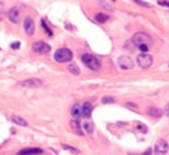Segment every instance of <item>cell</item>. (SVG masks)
<instances>
[{"instance_id": "cell-6", "label": "cell", "mask_w": 169, "mask_h": 155, "mask_svg": "<svg viewBox=\"0 0 169 155\" xmlns=\"http://www.w3.org/2000/svg\"><path fill=\"white\" fill-rule=\"evenodd\" d=\"M118 66L122 70H132L134 68V60L127 55H122L118 58Z\"/></svg>"}, {"instance_id": "cell-12", "label": "cell", "mask_w": 169, "mask_h": 155, "mask_svg": "<svg viewBox=\"0 0 169 155\" xmlns=\"http://www.w3.org/2000/svg\"><path fill=\"white\" fill-rule=\"evenodd\" d=\"M37 154H42V150L41 149H24L19 151L17 155H37Z\"/></svg>"}, {"instance_id": "cell-27", "label": "cell", "mask_w": 169, "mask_h": 155, "mask_svg": "<svg viewBox=\"0 0 169 155\" xmlns=\"http://www.w3.org/2000/svg\"><path fill=\"white\" fill-rule=\"evenodd\" d=\"M159 4H160V5H164V7H168V8H169V2H164V0H160Z\"/></svg>"}, {"instance_id": "cell-8", "label": "cell", "mask_w": 169, "mask_h": 155, "mask_svg": "<svg viewBox=\"0 0 169 155\" xmlns=\"http://www.w3.org/2000/svg\"><path fill=\"white\" fill-rule=\"evenodd\" d=\"M24 30L28 36H33L34 33V21L32 17H25L24 20Z\"/></svg>"}, {"instance_id": "cell-7", "label": "cell", "mask_w": 169, "mask_h": 155, "mask_svg": "<svg viewBox=\"0 0 169 155\" xmlns=\"http://www.w3.org/2000/svg\"><path fill=\"white\" fill-rule=\"evenodd\" d=\"M32 49H33L34 53L40 54V55H45V54H48L50 51V46L46 44V42H42V41L36 42V44L32 46Z\"/></svg>"}, {"instance_id": "cell-14", "label": "cell", "mask_w": 169, "mask_h": 155, "mask_svg": "<svg viewBox=\"0 0 169 155\" xmlns=\"http://www.w3.org/2000/svg\"><path fill=\"white\" fill-rule=\"evenodd\" d=\"M81 114H82V110H81L80 105H78V104L73 105V108H71V116H73L74 120H78V118L81 117Z\"/></svg>"}, {"instance_id": "cell-3", "label": "cell", "mask_w": 169, "mask_h": 155, "mask_svg": "<svg viewBox=\"0 0 169 155\" xmlns=\"http://www.w3.org/2000/svg\"><path fill=\"white\" fill-rule=\"evenodd\" d=\"M132 42L135 44V46L140 48V46H151L152 39H151L148 34L143 33V32H139V33H136L134 37H132Z\"/></svg>"}, {"instance_id": "cell-4", "label": "cell", "mask_w": 169, "mask_h": 155, "mask_svg": "<svg viewBox=\"0 0 169 155\" xmlns=\"http://www.w3.org/2000/svg\"><path fill=\"white\" fill-rule=\"evenodd\" d=\"M152 62H153V58L152 55H149L148 53H141L138 55V64L141 68H148L152 66Z\"/></svg>"}, {"instance_id": "cell-17", "label": "cell", "mask_w": 169, "mask_h": 155, "mask_svg": "<svg viewBox=\"0 0 169 155\" xmlns=\"http://www.w3.org/2000/svg\"><path fill=\"white\" fill-rule=\"evenodd\" d=\"M70 125H71V128H73L74 130L77 132V134H78V135H83V134H82L83 132H82V129H81V124H80V122H78L77 120H71Z\"/></svg>"}, {"instance_id": "cell-21", "label": "cell", "mask_w": 169, "mask_h": 155, "mask_svg": "<svg viewBox=\"0 0 169 155\" xmlns=\"http://www.w3.org/2000/svg\"><path fill=\"white\" fill-rule=\"evenodd\" d=\"M62 149L70 151V153H73V154H80V150H78V149H75V147H71V146H69V145H65V143L62 145Z\"/></svg>"}, {"instance_id": "cell-18", "label": "cell", "mask_w": 169, "mask_h": 155, "mask_svg": "<svg viewBox=\"0 0 169 155\" xmlns=\"http://www.w3.org/2000/svg\"><path fill=\"white\" fill-rule=\"evenodd\" d=\"M147 113L149 114V116H152V117H160L161 116V110L160 109H157V108H148L147 109Z\"/></svg>"}, {"instance_id": "cell-15", "label": "cell", "mask_w": 169, "mask_h": 155, "mask_svg": "<svg viewBox=\"0 0 169 155\" xmlns=\"http://www.w3.org/2000/svg\"><path fill=\"white\" fill-rule=\"evenodd\" d=\"M11 120H12L13 124H16L19 126H28V121L24 120V118H21V117H19V116H12L11 117Z\"/></svg>"}, {"instance_id": "cell-19", "label": "cell", "mask_w": 169, "mask_h": 155, "mask_svg": "<svg viewBox=\"0 0 169 155\" xmlns=\"http://www.w3.org/2000/svg\"><path fill=\"white\" fill-rule=\"evenodd\" d=\"M94 19H95V21H96V23H100V24H103V23H106L109 17H107L106 15H103V13H96Z\"/></svg>"}, {"instance_id": "cell-24", "label": "cell", "mask_w": 169, "mask_h": 155, "mask_svg": "<svg viewBox=\"0 0 169 155\" xmlns=\"http://www.w3.org/2000/svg\"><path fill=\"white\" fill-rule=\"evenodd\" d=\"M139 50L141 53H148V50H149V46H140Z\"/></svg>"}, {"instance_id": "cell-2", "label": "cell", "mask_w": 169, "mask_h": 155, "mask_svg": "<svg viewBox=\"0 0 169 155\" xmlns=\"http://www.w3.org/2000/svg\"><path fill=\"white\" fill-rule=\"evenodd\" d=\"M54 59H56V62H58V63H66V62L73 59V53L66 48L58 49L54 53Z\"/></svg>"}, {"instance_id": "cell-26", "label": "cell", "mask_w": 169, "mask_h": 155, "mask_svg": "<svg viewBox=\"0 0 169 155\" xmlns=\"http://www.w3.org/2000/svg\"><path fill=\"white\" fill-rule=\"evenodd\" d=\"M11 48L12 49H19L20 48V42H13V44L11 45Z\"/></svg>"}, {"instance_id": "cell-28", "label": "cell", "mask_w": 169, "mask_h": 155, "mask_svg": "<svg viewBox=\"0 0 169 155\" xmlns=\"http://www.w3.org/2000/svg\"><path fill=\"white\" fill-rule=\"evenodd\" d=\"M99 3H100V4H102L103 7H105V8H107V9H111V8H110V5L107 4V3H105V2H103V0H99Z\"/></svg>"}, {"instance_id": "cell-9", "label": "cell", "mask_w": 169, "mask_h": 155, "mask_svg": "<svg viewBox=\"0 0 169 155\" xmlns=\"http://www.w3.org/2000/svg\"><path fill=\"white\" fill-rule=\"evenodd\" d=\"M20 84L23 85V87H27V88H36V87H40L42 84V82L37 78H31V79H27V80L21 82Z\"/></svg>"}, {"instance_id": "cell-5", "label": "cell", "mask_w": 169, "mask_h": 155, "mask_svg": "<svg viewBox=\"0 0 169 155\" xmlns=\"http://www.w3.org/2000/svg\"><path fill=\"white\" fill-rule=\"evenodd\" d=\"M169 145L165 139H159L154 145V155H167Z\"/></svg>"}, {"instance_id": "cell-20", "label": "cell", "mask_w": 169, "mask_h": 155, "mask_svg": "<svg viewBox=\"0 0 169 155\" xmlns=\"http://www.w3.org/2000/svg\"><path fill=\"white\" fill-rule=\"evenodd\" d=\"M41 26L44 28V32L48 36H50V37H52L53 36V32H52V29H50V28L48 26V25H46V23H45V20H41Z\"/></svg>"}, {"instance_id": "cell-13", "label": "cell", "mask_w": 169, "mask_h": 155, "mask_svg": "<svg viewBox=\"0 0 169 155\" xmlns=\"http://www.w3.org/2000/svg\"><path fill=\"white\" fill-rule=\"evenodd\" d=\"M81 126L87 134H93V132H94V124L90 121H85L83 124H81Z\"/></svg>"}, {"instance_id": "cell-23", "label": "cell", "mask_w": 169, "mask_h": 155, "mask_svg": "<svg viewBox=\"0 0 169 155\" xmlns=\"http://www.w3.org/2000/svg\"><path fill=\"white\" fill-rule=\"evenodd\" d=\"M134 2L136 3V4L141 5V7H145V8H151V4H149V3H147V2H143V0H134Z\"/></svg>"}, {"instance_id": "cell-11", "label": "cell", "mask_w": 169, "mask_h": 155, "mask_svg": "<svg viewBox=\"0 0 169 155\" xmlns=\"http://www.w3.org/2000/svg\"><path fill=\"white\" fill-rule=\"evenodd\" d=\"M93 113V105L90 103H85L83 107H82V116L86 118H90Z\"/></svg>"}, {"instance_id": "cell-22", "label": "cell", "mask_w": 169, "mask_h": 155, "mask_svg": "<svg viewBox=\"0 0 169 155\" xmlns=\"http://www.w3.org/2000/svg\"><path fill=\"white\" fill-rule=\"evenodd\" d=\"M102 101H103V104H111V103H115V99L111 96H105L102 99Z\"/></svg>"}, {"instance_id": "cell-25", "label": "cell", "mask_w": 169, "mask_h": 155, "mask_svg": "<svg viewBox=\"0 0 169 155\" xmlns=\"http://www.w3.org/2000/svg\"><path fill=\"white\" fill-rule=\"evenodd\" d=\"M136 128H138V130H141L143 133H145V132H147L145 126H143V124H138V126H136Z\"/></svg>"}, {"instance_id": "cell-16", "label": "cell", "mask_w": 169, "mask_h": 155, "mask_svg": "<svg viewBox=\"0 0 169 155\" xmlns=\"http://www.w3.org/2000/svg\"><path fill=\"white\" fill-rule=\"evenodd\" d=\"M67 71L73 75H80L81 74V70H80V67H78L77 63H70L69 66H67Z\"/></svg>"}, {"instance_id": "cell-10", "label": "cell", "mask_w": 169, "mask_h": 155, "mask_svg": "<svg viewBox=\"0 0 169 155\" xmlns=\"http://www.w3.org/2000/svg\"><path fill=\"white\" fill-rule=\"evenodd\" d=\"M8 20L12 24H17L20 21V11H19V8H17V7H13V8L9 9V12H8Z\"/></svg>"}, {"instance_id": "cell-29", "label": "cell", "mask_w": 169, "mask_h": 155, "mask_svg": "<svg viewBox=\"0 0 169 155\" xmlns=\"http://www.w3.org/2000/svg\"><path fill=\"white\" fill-rule=\"evenodd\" d=\"M143 155H152V150L148 149V150H145L144 153H143Z\"/></svg>"}, {"instance_id": "cell-1", "label": "cell", "mask_w": 169, "mask_h": 155, "mask_svg": "<svg viewBox=\"0 0 169 155\" xmlns=\"http://www.w3.org/2000/svg\"><path fill=\"white\" fill-rule=\"evenodd\" d=\"M82 62L93 71H98V70H100V67H102L99 59L95 58V57L91 55V54H83V55H82Z\"/></svg>"}]
</instances>
